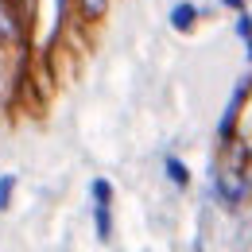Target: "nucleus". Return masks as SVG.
Here are the masks:
<instances>
[{"instance_id": "1", "label": "nucleus", "mask_w": 252, "mask_h": 252, "mask_svg": "<svg viewBox=\"0 0 252 252\" xmlns=\"http://www.w3.org/2000/svg\"><path fill=\"white\" fill-rule=\"evenodd\" d=\"M94 198H97V233H101V241H109V183H94Z\"/></svg>"}, {"instance_id": "2", "label": "nucleus", "mask_w": 252, "mask_h": 252, "mask_svg": "<svg viewBox=\"0 0 252 252\" xmlns=\"http://www.w3.org/2000/svg\"><path fill=\"white\" fill-rule=\"evenodd\" d=\"M194 16H198V12H194V8H190V4H179V8H175V12H171V24H175V28H179V32H187L190 24H194Z\"/></svg>"}, {"instance_id": "3", "label": "nucleus", "mask_w": 252, "mask_h": 252, "mask_svg": "<svg viewBox=\"0 0 252 252\" xmlns=\"http://www.w3.org/2000/svg\"><path fill=\"white\" fill-rule=\"evenodd\" d=\"M221 194H225L229 202H237V198L245 194V183H241V179H233V175H225V179H221Z\"/></svg>"}, {"instance_id": "4", "label": "nucleus", "mask_w": 252, "mask_h": 252, "mask_svg": "<svg viewBox=\"0 0 252 252\" xmlns=\"http://www.w3.org/2000/svg\"><path fill=\"white\" fill-rule=\"evenodd\" d=\"M0 39H16V24H12V12L4 0H0Z\"/></svg>"}, {"instance_id": "5", "label": "nucleus", "mask_w": 252, "mask_h": 252, "mask_svg": "<svg viewBox=\"0 0 252 252\" xmlns=\"http://www.w3.org/2000/svg\"><path fill=\"white\" fill-rule=\"evenodd\" d=\"M105 8H109V0H82V16L86 20H101Z\"/></svg>"}, {"instance_id": "6", "label": "nucleus", "mask_w": 252, "mask_h": 252, "mask_svg": "<svg viewBox=\"0 0 252 252\" xmlns=\"http://www.w3.org/2000/svg\"><path fill=\"white\" fill-rule=\"evenodd\" d=\"M167 175H171V179H175V183H179V187H187V183H190L187 167H183V163H179V159H167Z\"/></svg>"}, {"instance_id": "7", "label": "nucleus", "mask_w": 252, "mask_h": 252, "mask_svg": "<svg viewBox=\"0 0 252 252\" xmlns=\"http://www.w3.org/2000/svg\"><path fill=\"white\" fill-rule=\"evenodd\" d=\"M12 190H16V179H12V175H4V179H0V210H8Z\"/></svg>"}]
</instances>
